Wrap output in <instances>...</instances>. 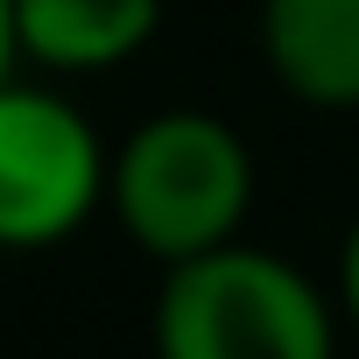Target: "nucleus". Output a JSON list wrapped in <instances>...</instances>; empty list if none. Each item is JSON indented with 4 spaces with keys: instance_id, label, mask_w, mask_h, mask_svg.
Returning a JSON list of instances; mask_svg holds the SVG:
<instances>
[{
    "instance_id": "5",
    "label": "nucleus",
    "mask_w": 359,
    "mask_h": 359,
    "mask_svg": "<svg viewBox=\"0 0 359 359\" xmlns=\"http://www.w3.org/2000/svg\"><path fill=\"white\" fill-rule=\"evenodd\" d=\"M162 29V0H15L22 57L43 71H113Z\"/></svg>"
},
{
    "instance_id": "1",
    "label": "nucleus",
    "mask_w": 359,
    "mask_h": 359,
    "mask_svg": "<svg viewBox=\"0 0 359 359\" xmlns=\"http://www.w3.org/2000/svg\"><path fill=\"white\" fill-rule=\"evenodd\" d=\"M106 205L141 254H155L162 268H184L240 240L254 205V155L212 113L191 106L155 113L120 141Z\"/></svg>"
},
{
    "instance_id": "6",
    "label": "nucleus",
    "mask_w": 359,
    "mask_h": 359,
    "mask_svg": "<svg viewBox=\"0 0 359 359\" xmlns=\"http://www.w3.org/2000/svg\"><path fill=\"white\" fill-rule=\"evenodd\" d=\"M338 296H345V317L359 324V219L345 233V254H338Z\"/></svg>"
},
{
    "instance_id": "2",
    "label": "nucleus",
    "mask_w": 359,
    "mask_h": 359,
    "mask_svg": "<svg viewBox=\"0 0 359 359\" xmlns=\"http://www.w3.org/2000/svg\"><path fill=\"white\" fill-rule=\"evenodd\" d=\"M155 359H338V324L296 261L233 240L162 275Z\"/></svg>"
},
{
    "instance_id": "3",
    "label": "nucleus",
    "mask_w": 359,
    "mask_h": 359,
    "mask_svg": "<svg viewBox=\"0 0 359 359\" xmlns=\"http://www.w3.org/2000/svg\"><path fill=\"white\" fill-rule=\"evenodd\" d=\"M106 191L113 162L92 120L43 85H0V247L36 254L71 240Z\"/></svg>"
},
{
    "instance_id": "4",
    "label": "nucleus",
    "mask_w": 359,
    "mask_h": 359,
    "mask_svg": "<svg viewBox=\"0 0 359 359\" xmlns=\"http://www.w3.org/2000/svg\"><path fill=\"white\" fill-rule=\"evenodd\" d=\"M261 50L303 106H359V0H261Z\"/></svg>"
},
{
    "instance_id": "7",
    "label": "nucleus",
    "mask_w": 359,
    "mask_h": 359,
    "mask_svg": "<svg viewBox=\"0 0 359 359\" xmlns=\"http://www.w3.org/2000/svg\"><path fill=\"white\" fill-rule=\"evenodd\" d=\"M22 57V36H15V0H0V85H8V64Z\"/></svg>"
}]
</instances>
